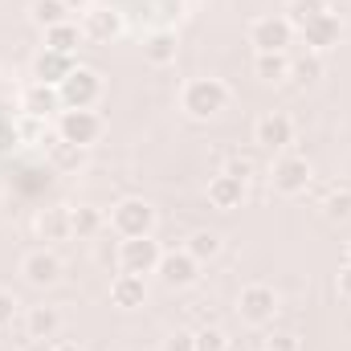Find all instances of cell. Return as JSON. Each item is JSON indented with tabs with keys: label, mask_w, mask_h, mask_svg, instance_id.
<instances>
[{
	"label": "cell",
	"mask_w": 351,
	"mask_h": 351,
	"mask_svg": "<svg viewBox=\"0 0 351 351\" xmlns=\"http://www.w3.org/2000/svg\"><path fill=\"white\" fill-rule=\"evenodd\" d=\"M225 106H229V86L221 78H192V82H184V90H180V110L188 119H196V123L217 119Z\"/></svg>",
	"instance_id": "6da1fadb"
},
{
	"label": "cell",
	"mask_w": 351,
	"mask_h": 351,
	"mask_svg": "<svg viewBox=\"0 0 351 351\" xmlns=\"http://www.w3.org/2000/svg\"><path fill=\"white\" fill-rule=\"evenodd\" d=\"M110 229L119 233V237H152V229H156V208H152V200H143V196H127V200H119L114 208H110Z\"/></svg>",
	"instance_id": "7a4b0ae2"
},
{
	"label": "cell",
	"mask_w": 351,
	"mask_h": 351,
	"mask_svg": "<svg viewBox=\"0 0 351 351\" xmlns=\"http://www.w3.org/2000/svg\"><path fill=\"white\" fill-rule=\"evenodd\" d=\"M58 94L66 110H94L102 98V74L94 66H74V74L58 86Z\"/></svg>",
	"instance_id": "3957f363"
},
{
	"label": "cell",
	"mask_w": 351,
	"mask_h": 351,
	"mask_svg": "<svg viewBox=\"0 0 351 351\" xmlns=\"http://www.w3.org/2000/svg\"><path fill=\"white\" fill-rule=\"evenodd\" d=\"M278 306H282V298H278V290L265 286V282H250V286H241V294H237V315H241V323H250V327L274 323Z\"/></svg>",
	"instance_id": "277c9868"
},
{
	"label": "cell",
	"mask_w": 351,
	"mask_h": 351,
	"mask_svg": "<svg viewBox=\"0 0 351 351\" xmlns=\"http://www.w3.org/2000/svg\"><path fill=\"white\" fill-rule=\"evenodd\" d=\"M311 180H315L311 160H306V156H294V152H282V156L274 160V168H269V184H274V192H282V196L306 192Z\"/></svg>",
	"instance_id": "5b68a950"
},
{
	"label": "cell",
	"mask_w": 351,
	"mask_h": 351,
	"mask_svg": "<svg viewBox=\"0 0 351 351\" xmlns=\"http://www.w3.org/2000/svg\"><path fill=\"white\" fill-rule=\"evenodd\" d=\"M290 41H294V25L286 16H254L250 21V45L258 53H286Z\"/></svg>",
	"instance_id": "8992f818"
},
{
	"label": "cell",
	"mask_w": 351,
	"mask_h": 351,
	"mask_svg": "<svg viewBox=\"0 0 351 351\" xmlns=\"http://www.w3.org/2000/svg\"><path fill=\"white\" fill-rule=\"evenodd\" d=\"M102 114L98 110H62L58 114V135L66 139V143H74V147H90V143H98L102 139Z\"/></svg>",
	"instance_id": "52a82bcc"
},
{
	"label": "cell",
	"mask_w": 351,
	"mask_h": 351,
	"mask_svg": "<svg viewBox=\"0 0 351 351\" xmlns=\"http://www.w3.org/2000/svg\"><path fill=\"white\" fill-rule=\"evenodd\" d=\"M160 258H164V250L156 237H123V245H119V269H127V274H156Z\"/></svg>",
	"instance_id": "ba28073f"
},
{
	"label": "cell",
	"mask_w": 351,
	"mask_h": 351,
	"mask_svg": "<svg viewBox=\"0 0 351 351\" xmlns=\"http://www.w3.org/2000/svg\"><path fill=\"white\" fill-rule=\"evenodd\" d=\"M21 274H25V282H29V286H37V290L58 286V282H62V258H58L49 245L29 250V254L21 258Z\"/></svg>",
	"instance_id": "9c48e42d"
},
{
	"label": "cell",
	"mask_w": 351,
	"mask_h": 351,
	"mask_svg": "<svg viewBox=\"0 0 351 351\" xmlns=\"http://www.w3.org/2000/svg\"><path fill=\"white\" fill-rule=\"evenodd\" d=\"M156 274H160L164 286H172V290H188V286L200 282V262H196L188 250H180V254H164L160 265H156Z\"/></svg>",
	"instance_id": "30bf717a"
},
{
	"label": "cell",
	"mask_w": 351,
	"mask_h": 351,
	"mask_svg": "<svg viewBox=\"0 0 351 351\" xmlns=\"http://www.w3.org/2000/svg\"><path fill=\"white\" fill-rule=\"evenodd\" d=\"M254 139L262 143L265 152H286V147L294 143V119H290V114H282V110H269V114L258 119Z\"/></svg>",
	"instance_id": "8fae6325"
},
{
	"label": "cell",
	"mask_w": 351,
	"mask_h": 351,
	"mask_svg": "<svg viewBox=\"0 0 351 351\" xmlns=\"http://www.w3.org/2000/svg\"><path fill=\"white\" fill-rule=\"evenodd\" d=\"M82 37H86V41H98V45H110L114 37H123V12H114V8H94V4H90L86 16H82Z\"/></svg>",
	"instance_id": "7c38bea8"
},
{
	"label": "cell",
	"mask_w": 351,
	"mask_h": 351,
	"mask_svg": "<svg viewBox=\"0 0 351 351\" xmlns=\"http://www.w3.org/2000/svg\"><path fill=\"white\" fill-rule=\"evenodd\" d=\"M37 237L45 245H58V241H70L74 237V221H70V204H53V208H41L37 221H33Z\"/></svg>",
	"instance_id": "4fadbf2b"
},
{
	"label": "cell",
	"mask_w": 351,
	"mask_h": 351,
	"mask_svg": "<svg viewBox=\"0 0 351 351\" xmlns=\"http://www.w3.org/2000/svg\"><path fill=\"white\" fill-rule=\"evenodd\" d=\"M21 110H25L29 119H49V114H62L66 106H62V94H58V86L29 82V86L21 90Z\"/></svg>",
	"instance_id": "5bb4252c"
},
{
	"label": "cell",
	"mask_w": 351,
	"mask_h": 351,
	"mask_svg": "<svg viewBox=\"0 0 351 351\" xmlns=\"http://www.w3.org/2000/svg\"><path fill=\"white\" fill-rule=\"evenodd\" d=\"M339 37H343V21H339L335 12H327V16H319L315 25L302 29V45H306V53H319V58H323L327 49H335Z\"/></svg>",
	"instance_id": "9a60e30c"
},
{
	"label": "cell",
	"mask_w": 351,
	"mask_h": 351,
	"mask_svg": "<svg viewBox=\"0 0 351 351\" xmlns=\"http://www.w3.org/2000/svg\"><path fill=\"white\" fill-rule=\"evenodd\" d=\"M74 58L70 53H53V49H41L33 58V82H45V86H62L70 74H74Z\"/></svg>",
	"instance_id": "2e32d148"
},
{
	"label": "cell",
	"mask_w": 351,
	"mask_h": 351,
	"mask_svg": "<svg viewBox=\"0 0 351 351\" xmlns=\"http://www.w3.org/2000/svg\"><path fill=\"white\" fill-rule=\"evenodd\" d=\"M110 302H114L119 311H135V306H143V302H147V282H143V274H127V269H119V274L110 278Z\"/></svg>",
	"instance_id": "e0dca14e"
},
{
	"label": "cell",
	"mask_w": 351,
	"mask_h": 351,
	"mask_svg": "<svg viewBox=\"0 0 351 351\" xmlns=\"http://www.w3.org/2000/svg\"><path fill=\"white\" fill-rule=\"evenodd\" d=\"M241 200H245V180H237L229 172H217L208 180V204L213 208L233 213V208H241Z\"/></svg>",
	"instance_id": "ac0fdd59"
},
{
	"label": "cell",
	"mask_w": 351,
	"mask_h": 351,
	"mask_svg": "<svg viewBox=\"0 0 351 351\" xmlns=\"http://www.w3.org/2000/svg\"><path fill=\"white\" fill-rule=\"evenodd\" d=\"M58 331H62V311L58 306L41 302V306H29L25 311V335L29 339L45 343V339H58Z\"/></svg>",
	"instance_id": "d6986e66"
},
{
	"label": "cell",
	"mask_w": 351,
	"mask_h": 351,
	"mask_svg": "<svg viewBox=\"0 0 351 351\" xmlns=\"http://www.w3.org/2000/svg\"><path fill=\"white\" fill-rule=\"evenodd\" d=\"M70 4L66 0H29V21L45 33V29H53V25H66L70 21Z\"/></svg>",
	"instance_id": "ffe728a7"
},
{
	"label": "cell",
	"mask_w": 351,
	"mask_h": 351,
	"mask_svg": "<svg viewBox=\"0 0 351 351\" xmlns=\"http://www.w3.org/2000/svg\"><path fill=\"white\" fill-rule=\"evenodd\" d=\"M86 37H82V25H74V21H66V25H53V29H45V45L41 49H53V53H78V45H82Z\"/></svg>",
	"instance_id": "44dd1931"
},
{
	"label": "cell",
	"mask_w": 351,
	"mask_h": 351,
	"mask_svg": "<svg viewBox=\"0 0 351 351\" xmlns=\"http://www.w3.org/2000/svg\"><path fill=\"white\" fill-rule=\"evenodd\" d=\"M327 12H335L331 8V0H290V8L282 12L290 25H294V33H302L306 25H315L319 16H327Z\"/></svg>",
	"instance_id": "7402d4cb"
},
{
	"label": "cell",
	"mask_w": 351,
	"mask_h": 351,
	"mask_svg": "<svg viewBox=\"0 0 351 351\" xmlns=\"http://www.w3.org/2000/svg\"><path fill=\"white\" fill-rule=\"evenodd\" d=\"M176 33H168V29H160V33H152L147 41H143V58L152 62V66H172L176 62Z\"/></svg>",
	"instance_id": "603a6c76"
},
{
	"label": "cell",
	"mask_w": 351,
	"mask_h": 351,
	"mask_svg": "<svg viewBox=\"0 0 351 351\" xmlns=\"http://www.w3.org/2000/svg\"><path fill=\"white\" fill-rule=\"evenodd\" d=\"M196 262H213L221 250H225V241H221V233H213V229H196L192 237H188V245H184Z\"/></svg>",
	"instance_id": "cb8c5ba5"
},
{
	"label": "cell",
	"mask_w": 351,
	"mask_h": 351,
	"mask_svg": "<svg viewBox=\"0 0 351 351\" xmlns=\"http://www.w3.org/2000/svg\"><path fill=\"white\" fill-rule=\"evenodd\" d=\"M254 74L262 82H286L290 78V58L286 53H258L254 58Z\"/></svg>",
	"instance_id": "d4e9b609"
},
{
	"label": "cell",
	"mask_w": 351,
	"mask_h": 351,
	"mask_svg": "<svg viewBox=\"0 0 351 351\" xmlns=\"http://www.w3.org/2000/svg\"><path fill=\"white\" fill-rule=\"evenodd\" d=\"M70 221H74V237H94L106 225V213L98 204H78V208H70Z\"/></svg>",
	"instance_id": "484cf974"
},
{
	"label": "cell",
	"mask_w": 351,
	"mask_h": 351,
	"mask_svg": "<svg viewBox=\"0 0 351 351\" xmlns=\"http://www.w3.org/2000/svg\"><path fill=\"white\" fill-rule=\"evenodd\" d=\"M319 78H323V58L319 53H302V58L290 62V82L294 86H315Z\"/></svg>",
	"instance_id": "4316f807"
},
{
	"label": "cell",
	"mask_w": 351,
	"mask_h": 351,
	"mask_svg": "<svg viewBox=\"0 0 351 351\" xmlns=\"http://www.w3.org/2000/svg\"><path fill=\"white\" fill-rule=\"evenodd\" d=\"M45 143H49V160H53L58 168H78L82 156H86V147H74V143H66L62 135H49Z\"/></svg>",
	"instance_id": "83f0119b"
},
{
	"label": "cell",
	"mask_w": 351,
	"mask_h": 351,
	"mask_svg": "<svg viewBox=\"0 0 351 351\" xmlns=\"http://www.w3.org/2000/svg\"><path fill=\"white\" fill-rule=\"evenodd\" d=\"M323 217L327 221H351V188H331L327 196H323Z\"/></svg>",
	"instance_id": "f1b7e54d"
},
{
	"label": "cell",
	"mask_w": 351,
	"mask_h": 351,
	"mask_svg": "<svg viewBox=\"0 0 351 351\" xmlns=\"http://www.w3.org/2000/svg\"><path fill=\"white\" fill-rule=\"evenodd\" d=\"M192 339H196V351H229V335L221 327H200Z\"/></svg>",
	"instance_id": "f546056e"
},
{
	"label": "cell",
	"mask_w": 351,
	"mask_h": 351,
	"mask_svg": "<svg viewBox=\"0 0 351 351\" xmlns=\"http://www.w3.org/2000/svg\"><path fill=\"white\" fill-rule=\"evenodd\" d=\"M16 311H21V302H16V294L0 286V327H12V319H16Z\"/></svg>",
	"instance_id": "4dcf8cb0"
},
{
	"label": "cell",
	"mask_w": 351,
	"mask_h": 351,
	"mask_svg": "<svg viewBox=\"0 0 351 351\" xmlns=\"http://www.w3.org/2000/svg\"><path fill=\"white\" fill-rule=\"evenodd\" d=\"M265 348H269V351H302V343H298V335L278 331V335H269V339H265Z\"/></svg>",
	"instance_id": "1f68e13d"
},
{
	"label": "cell",
	"mask_w": 351,
	"mask_h": 351,
	"mask_svg": "<svg viewBox=\"0 0 351 351\" xmlns=\"http://www.w3.org/2000/svg\"><path fill=\"white\" fill-rule=\"evenodd\" d=\"M164 351H196V339H192V331H172V335L164 339Z\"/></svg>",
	"instance_id": "d6a6232c"
},
{
	"label": "cell",
	"mask_w": 351,
	"mask_h": 351,
	"mask_svg": "<svg viewBox=\"0 0 351 351\" xmlns=\"http://www.w3.org/2000/svg\"><path fill=\"white\" fill-rule=\"evenodd\" d=\"M221 172L237 176V180H250V172H254V164H250V160H241V156H233V160H229V164H225Z\"/></svg>",
	"instance_id": "836d02e7"
},
{
	"label": "cell",
	"mask_w": 351,
	"mask_h": 351,
	"mask_svg": "<svg viewBox=\"0 0 351 351\" xmlns=\"http://www.w3.org/2000/svg\"><path fill=\"white\" fill-rule=\"evenodd\" d=\"M335 290H339V298H348V302H351V262L335 274Z\"/></svg>",
	"instance_id": "e575fe53"
},
{
	"label": "cell",
	"mask_w": 351,
	"mask_h": 351,
	"mask_svg": "<svg viewBox=\"0 0 351 351\" xmlns=\"http://www.w3.org/2000/svg\"><path fill=\"white\" fill-rule=\"evenodd\" d=\"M49 351H86V348H82V343H53Z\"/></svg>",
	"instance_id": "d590c367"
},
{
	"label": "cell",
	"mask_w": 351,
	"mask_h": 351,
	"mask_svg": "<svg viewBox=\"0 0 351 351\" xmlns=\"http://www.w3.org/2000/svg\"><path fill=\"white\" fill-rule=\"evenodd\" d=\"M66 4H70L74 12H86V8H90V0H66Z\"/></svg>",
	"instance_id": "8d00e7d4"
},
{
	"label": "cell",
	"mask_w": 351,
	"mask_h": 351,
	"mask_svg": "<svg viewBox=\"0 0 351 351\" xmlns=\"http://www.w3.org/2000/svg\"><path fill=\"white\" fill-rule=\"evenodd\" d=\"M348 262H351V245H348Z\"/></svg>",
	"instance_id": "74e56055"
},
{
	"label": "cell",
	"mask_w": 351,
	"mask_h": 351,
	"mask_svg": "<svg viewBox=\"0 0 351 351\" xmlns=\"http://www.w3.org/2000/svg\"><path fill=\"white\" fill-rule=\"evenodd\" d=\"M262 351H269V348H262Z\"/></svg>",
	"instance_id": "f35d334b"
}]
</instances>
